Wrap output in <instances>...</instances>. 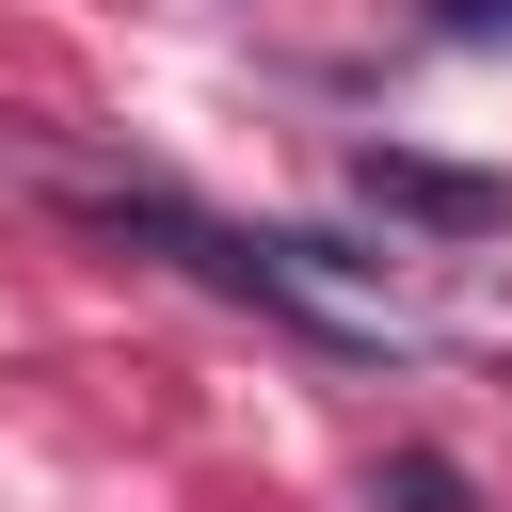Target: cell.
Returning <instances> with one entry per match:
<instances>
[{
  "label": "cell",
  "mask_w": 512,
  "mask_h": 512,
  "mask_svg": "<svg viewBox=\"0 0 512 512\" xmlns=\"http://www.w3.org/2000/svg\"><path fill=\"white\" fill-rule=\"evenodd\" d=\"M64 208H80L96 240H144V256H176L192 288L256 304V320H272V336H304V352H400V320H336L272 224H224V208H192V192H128V176H64Z\"/></svg>",
  "instance_id": "1"
},
{
  "label": "cell",
  "mask_w": 512,
  "mask_h": 512,
  "mask_svg": "<svg viewBox=\"0 0 512 512\" xmlns=\"http://www.w3.org/2000/svg\"><path fill=\"white\" fill-rule=\"evenodd\" d=\"M352 208H384V224H416V240H496V224H512V176L416 160V144H352Z\"/></svg>",
  "instance_id": "2"
},
{
  "label": "cell",
  "mask_w": 512,
  "mask_h": 512,
  "mask_svg": "<svg viewBox=\"0 0 512 512\" xmlns=\"http://www.w3.org/2000/svg\"><path fill=\"white\" fill-rule=\"evenodd\" d=\"M368 496H384V512H480L448 448H384V464H368Z\"/></svg>",
  "instance_id": "3"
},
{
  "label": "cell",
  "mask_w": 512,
  "mask_h": 512,
  "mask_svg": "<svg viewBox=\"0 0 512 512\" xmlns=\"http://www.w3.org/2000/svg\"><path fill=\"white\" fill-rule=\"evenodd\" d=\"M432 48H512V0H416Z\"/></svg>",
  "instance_id": "4"
}]
</instances>
